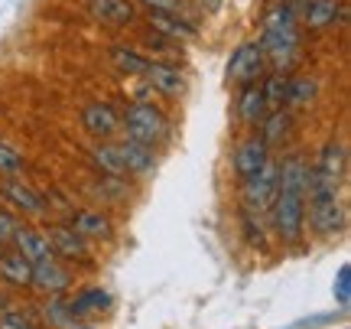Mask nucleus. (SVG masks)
Segmentation results:
<instances>
[{"label": "nucleus", "instance_id": "c85d7f7f", "mask_svg": "<svg viewBox=\"0 0 351 329\" xmlns=\"http://www.w3.org/2000/svg\"><path fill=\"white\" fill-rule=\"evenodd\" d=\"M46 317H49V326H59V329L75 326V313H72V304H69V300H56V304H49Z\"/></svg>", "mask_w": 351, "mask_h": 329}, {"label": "nucleus", "instance_id": "f704fd0d", "mask_svg": "<svg viewBox=\"0 0 351 329\" xmlns=\"http://www.w3.org/2000/svg\"><path fill=\"white\" fill-rule=\"evenodd\" d=\"M72 329H91V326H72Z\"/></svg>", "mask_w": 351, "mask_h": 329}, {"label": "nucleus", "instance_id": "5701e85b", "mask_svg": "<svg viewBox=\"0 0 351 329\" xmlns=\"http://www.w3.org/2000/svg\"><path fill=\"white\" fill-rule=\"evenodd\" d=\"M111 306V293L101 291V287H91V291H82L72 300V313L75 317H91V313H104Z\"/></svg>", "mask_w": 351, "mask_h": 329}, {"label": "nucleus", "instance_id": "39448f33", "mask_svg": "<svg viewBox=\"0 0 351 329\" xmlns=\"http://www.w3.org/2000/svg\"><path fill=\"white\" fill-rule=\"evenodd\" d=\"M263 65H267V56L261 43H241L228 59V78L238 85H251L263 76Z\"/></svg>", "mask_w": 351, "mask_h": 329}, {"label": "nucleus", "instance_id": "a878e982", "mask_svg": "<svg viewBox=\"0 0 351 329\" xmlns=\"http://www.w3.org/2000/svg\"><path fill=\"white\" fill-rule=\"evenodd\" d=\"M289 127H293V117H289L287 111H280V108H276V111L263 121V134H261L263 144H267V147H270V144H280V140L289 134Z\"/></svg>", "mask_w": 351, "mask_h": 329}, {"label": "nucleus", "instance_id": "2eb2a0df", "mask_svg": "<svg viewBox=\"0 0 351 329\" xmlns=\"http://www.w3.org/2000/svg\"><path fill=\"white\" fill-rule=\"evenodd\" d=\"M345 7H341L339 0H306V7L300 10L302 23L309 26V30H322V26H332L335 20H345Z\"/></svg>", "mask_w": 351, "mask_h": 329}, {"label": "nucleus", "instance_id": "a211bd4d", "mask_svg": "<svg viewBox=\"0 0 351 329\" xmlns=\"http://www.w3.org/2000/svg\"><path fill=\"white\" fill-rule=\"evenodd\" d=\"M238 114H241L244 124L263 121V114H267V98H263V89L257 82L244 85V91H241V98H238Z\"/></svg>", "mask_w": 351, "mask_h": 329}, {"label": "nucleus", "instance_id": "ddd939ff", "mask_svg": "<svg viewBox=\"0 0 351 329\" xmlns=\"http://www.w3.org/2000/svg\"><path fill=\"white\" fill-rule=\"evenodd\" d=\"M309 222L319 235H335L345 228V205L339 199H328V203H313L309 205Z\"/></svg>", "mask_w": 351, "mask_h": 329}, {"label": "nucleus", "instance_id": "2f4dec72", "mask_svg": "<svg viewBox=\"0 0 351 329\" xmlns=\"http://www.w3.org/2000/svg\"><path fill=\"white\" fill-rule=\"evenodd\" d=\"M335 300H339L341 306H348V300H351V267L348 264L339 267V277H335Z\"/></svg>", "mask_w": 351, "mask_h": 329}, {"label": "nucleus", "instance_id": "0eeeda50", "mask_svg": "<svg viewBox=\"0 0 351 329\" xmlns=\"http://www.w3.org/2000/svg\"><path fill=\"white\" fill-rule=\"evenodd\" d=\"M143 78L153 85L156 95H166V98H179L186 91V76L179 72V65H169V63H150Z\"/></svg>", "mask_w": 351, "mask_h": 329}, {"label": "nucleus", "instance_id": "6e6552de", "mask_svg": "<svg viewBox=\"0 0 351 329\" xmlns=\"http://www.w3.org/2000/svg\"><path fill=\"white\" fill-rule=\"evenodd\" d=\"M267 160H270V147L263 144V137H247L238 144L231 163H234V173H238L241 179H247V177H254Z\"/></svg>", "mask_w": 351, "mask_h": 329}, {"label": "nucleus", "instance_id": "4be33fe9", "mask_svg": "<svg viewBox=\"0 0 351 329\" xmlns=\"http://www.w3.org/2000/svg\"><path fill=\"white\" fill-rule=\"evenodd\" d=\"M319 170L326 173V177H332V179H339L341 183V177H345V170H348V153H345V147H341L339 140H332V144H326L322 147V153H319Z\"/></svg>", "mask_w": 351, "mask_h": 329}, {"label": "nucleus", "instance_id": "9b49d317", "mask_svg": "<svg viewBox=\"0 0 351 329\" xmlns=\"http://www.w3.org/2000/svg\"><path fill=\"white\" fill-rule=\"evenodd\" d=\"M0 196H3L13 209L26 212V216H39V212H46V199H43L33 186H23L20 179H7V183H0Z\"/></svg>", "mask_w": 351, "mask_h": 329}, {"label": "nucleus", "instance_id": "f257e3e1", "mask_svg": "<svg viewBox=\"0 0 351 329\" xmlns=\"http://www.w3.org/2000/svg\"><path fill=\"white\" fill-rule=\"evenodd\" d=\"M263 56L283 72L300 56V20L289 3H276L263 16V36H261Z\"/></svg>", "mask_w": 351, "mask_h": 329}, {"label": "nucleus", "instance_id": "423d86ee", "mask_svg": "<svg viewBox=\"0 0 351 329\" xmlns=\"http://www.w3.org/2000/svg\"><path fill=\"white\" fill-rule=\"evenodd\" d=\"M82 127H85L95 140H108L111 134H117V127H121V114L114 111L111 104L91 102L85 111H82Z\"/></svg>", "mask_w": 351, "mask_h": 329}, {"label": "nucleus", "instance_id": "473e14b6", "mask_svg": "<svg viewBox=\"0 0 351 329\" xmlns=\"http://www.w3.org/2000/svg\"><path fill=\"white\" fill-rule=\"evenodd\" d=\"M16 228H20V218L0 209V248H3V245H10L13 235H16Z\"/></svg>", "mask_w": 351, "mask_h": 329}, {"label": "nucleus", "instance_id": "72a5a7b5", "mask_svg": "<svg viewBox=\"0 0 351 329\" xmlns=\"http://www.w3.org/2000/svg\"><path fill=\"white\" fill-rule=\"evenodd\" d=\"M0 329H33V323H29L23 313L10 310V313H3V317H0Z\"/></svg>", "mask_w": 351, "mask_h": 329}, {"label": "nucleus", "instance_id": "412c9836", "mask_svg": "<svg viewBox=\"0 0 351 329\" xmlns=\"http://www.w3.org/2000/svg\"><path fill=\"white\" fill-rule=\"evenodd\" d=\"M91 160L98 163L101 173H108L114 179H124L127 170L121 163V153H117V144H108V140H98V147H91Z\"/></svg>", "mask_w": 351, "mask_h": 329}, {"label": "nucleus", "instance_id": "aec40b11", "mask_svg": "<svg viewBox=\"0 0 351 329\" xmlns=\"http://www.w3.org/2000/svg\"><path fill=\"white\" fill-rule=\"evenodd\" d=\"M0 277H7L16 287H26L33 280V264L20 251H7V254H0Z\"/></svg>", "mask_w": 351, "mask_h": 329}, {"label": "nucleus", "instance_id": "7ed1b4c3", "mask_svg": "<svg viewBox=\"0 0 351 329\" xmlns=\"http://www.w3.org/2000/svg\"><path fill=\"white\" fill-rule=\"evenodd\" d=\"M270 212H274L276 235L287 245H296L302 238V231H306V196L296 190H276Z\"/></svg>", "mask_w": 351, "mask_h": 329}, {"label": "nucleus", "instance_id": "9d476101", "mask_svg": "<svg viewBox=\"0 0 351 329\" xmlns=\"http://www.w3.org/2000/svg\"><path fill=\"white\" fill-rule=\"evenodd\" d=\"M88 13H91L98 23L127 26V23H134L137 7H134V0H88Z\"/></svg>", "mask_w": 351, "mask_h": 329}, {"label": "nucleus", "instance_id": "f03ea898", "mask_svg": "<svg viewBox=\"0 0 351 329\" xmlns=\"http://www.w3.org/2000/svg\"><path fill=\"white\" fill-rule=\"evenodd\" d=\"M121 124H124L127 137L137 140V144H147V147H156L160 140L169 134V121H166V114L160 108H153L150 102H137L130 104L121 117Z\"/></svg>", "mask_w": 351, "mask_h": 329}, {"label": "nucleus", "instance_id": "20e7f679", "mask_svg": "<svg viewBox=\"0 0 351 329\" xmlns=\"http://www.w3.org/2000/svg\"><path fill=\"white\" fill-rule=\"evenodd\" d=\"M241 183H244V190H241L244 209H247V212H257V216L267 212L276 199V160H267L254 177L241 179Z\"/></svg>", "mask_w": 351, "mask_h": 329}, {"label": "nucleus", "instance_id": "bb28decb", "mask_svg": "<svg viewBox=\"0 0 351 329\" xmlns=\"http://www.w3.org/2000/svg\"><path fill=\"white\" fill-rule=\"evenodd\" d=\"M261 89H263V98H267V108H283V104H287L289 78L283 76V72H276V76H270L263 82Z\"/></svg>", "mask_w": 351, "mask_h": 329}, {"label": "nucleus", "instance_id": "f3484780", "mask_svg": "<svg viewBox=\"0 0 351 329\" xmlns=\"http://www.w3.org/2000/svg\"><path fill=\"white\" fill-rule=\"evenodd\" d=\"M150 26L160 33V36L166 39H182V43H189V39L199 36V26L192 23V20H186V16H169V13H150Z\"/></svg>", "mask_w": 351, "mask_h": 329}, {"label": "nucleus", "instance_id": "393cba45", "mask_svg": "<svg viewBox=\"0 0 351 329\" xmlns=\"http://www.w3.org/2000/svg\"><path fill=\"white\" fill-rule=\"evenodd\" d=\"M315 91H319V85H315V78H309V76L289 78L287 104H293V108H306V104H309V102L315 98Z\"/></svg>", "mask_w": 351, "mask_h": 329}, {"label": "nucleus", "instance_id": "b1692460", "mask_svg": "<svg viewBox=\"0 0 351 329\" xmlns=\"http://www.w3.org/2000/svg\"><path fill=\"white\" fill-rule=\"evenodd\" d=\"M108 56H111L114 69H121V72H127V76H143L147 65H150L147 56H140V52H134V49H124V46H111Z\"/></svg>", "mask_w": 351, "mask_h": 329}, {"label": "nucleus", "instance_id": "cd10ccee", "mask_svg": "<svg viewBox=\"0 0 351 329\" xmlns=\"http://www.w3.org/2000/svg\"><path fill=\"white\" fill-rule=\"evenodd\" d=\"M20 173H23V157L13 150L10 144H0V177L16 179Z\"/></svg>", "mask_w": 351, "mask_h": 329}, {"label": "nucleus", "instance_id": "1a4fd4ad", "mask_svg": "<svg viewBox=\"0 0 351 329\" xmlns=\"http://www.w3.org/2000/svg\"><path fill=\"white\" fill-rule=\"evenodd\" d=\"M29 284H33L36 291H43V293H62V291H69L72 274H69L56 258H46V261L33 264V280H29Z\"/></svg>", "mask_w": 351, "mask_h": 329}, {"label": "nucleus", "instance_id": "dca6fc26", "mask_svg": "<svg viewBox=\"0 0 351 329\" xmlns=\"http://www.w3.org/2000/svg\"><path fill=\"white\" fill-rule=\"evenodd\" d=\"M49 245H52V251L62 254V258H78V261H85L88 258V241L82 238L72 225L49 228Z\"/></svg>", "mask_w": 351, "mask_h": 329}, {"label": "nucleus", "instance_id": "6ab92c4d", "mask_svg": "<svg viewBox=\"0 0 351 329\" xmlns=\"http://www.w3.org/2000/svg\"><path fill=\"white\" fill-rule=\"evenodd\" d=\"M72 228H75L82 238H111L114 235L108 216H101V212H88V209H82V212L72 216Z\"/></svg>", "mask_w": 351, "mask_h": 329}, {"label": "nucleus", "instance_id": "c756f323", "mask_svg": "<svg viewBox=\"0 0 351 329\" xmlns=\"http://www.w3.org/2000/svg\"><path fill=\"white\" fill-rule=\"evenodd\" d=\"M241 222H244V235H247V245L251 248H261V251H267V238H263V228H261V218H257V212H247L244 209V216H241Z\"/></svg>", "mask_w": 351, "mask_h": 329}, {"label": "nucleus", "instance_id": "f8f14e48", "mask_svg": "<svg viewBox=\"0 0 351 329\" xmlns=\"http://www.w3.org/2000/svg\"><path fill=\"white\" fill-rule=\"evenodd\" d=\"M13 245H16V251L23 254L29 264H39V261H46V258H56L49 245V235H43L36 228H16V235H13Z\"/></svg>", "mask_w": 351, "mask_h": 329}, {"label": "nucleus", "instance_id": "4468645a", "mask_svg": "<svg viewBox=\"0 0 351 329\" xmlns=\"http://www.w3.org/2000/svg\"><path fill=\"white\" fill-rule=\"evenodd\" d=\"M117 153H121V163H124L127 173L134 177H150L153 166H156V157L147 144H137V140H124L117 144Z\"/></svg>", "mask_w": 351, "mask_h": 329}, {"label": "nucleus", "instance_id": "7c9ffc66", "mask_svg": "<svg viewBox=\"0 0 351 329\" xmlns=\"http://www.w3.org/2000/svg\"><path fill=\"white\" fill-rule=\"evenodd\" d=\"M137 3H143L150 13H169V16H186V20H192L186 10V0H137Z\"/></svg>", "mask_w": 351, "mask_h": 329}]
</instances>
